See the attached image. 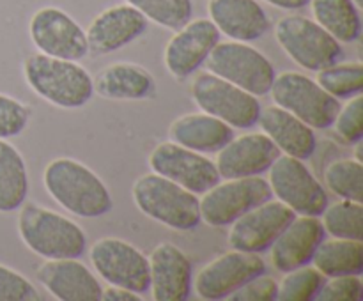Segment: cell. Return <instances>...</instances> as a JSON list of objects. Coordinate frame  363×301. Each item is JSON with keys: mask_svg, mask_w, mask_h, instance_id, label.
Here are the masks:
<instances>
[{"mask_svg": "<svg viewBox=\"0 0 363 301\" xmlns=\"http://www.w3.org/2000/svg\"><path fill=\"white\" fill-rule=\"evenodd\" d=\"M43 183L50 197L82 218L103 216L112 209V195L89 166L73 158H57L46 165Z\"/></svg>", "mask_w": 363, "mask_h": 301, "instance_id": "6da1fadb", "label": "cell"}, {"mask_svg": "<svg viewBox=\"0 0 363 301\" xmlns=\"http://www.w3.org/2000/svg\"><path fill=\"white\" fill-rule=\"evenodd\" d=\"M28 87L60 108H80L94 94L92 78L77 60L34 53L23 62Z\"/></svg>", "mask_w": 363, "mask_h": 301, "instance_id": "7a4b0ae2", "label": "cell"}, {"mask_svg": "<svg viewBox=\"0 0 363 301\" xmlns=\"http://www.w3.org/2000/svg\"><path fill=\"white\" fill-rule=\"evenodd\" d=\"M18 232L28 250L45 259H78L87 246L80 225L34 202L25 200L20 205Z\"/></svg>", "mask_w": 363, "mask_h": 301, "instance_id": "3957f363", "label": "cell"}, {"mask_svg": "<svg viewBox=\"0 0 363 301\" xmlns=\"http://www.w3.org/2000/svg\"><path fill=\"white\" fill-rule=\"evenodd\" d=\"M133 200L149 218L176 230H191L201 223L199 197L181 184L151 172L133 184Z\"/></svg>", "mask_w": 363, "mask_h": 301, "instance_id": "277c9868", "label": "cell"}, {"mask_svg": "<svg viewBox=\"0 0 363 301\" xmlns=\"http://www.w3.org/2000/svg\"><path fill=\"white\" fill-rule=\"evenodd\" d=\"M273 101L286 108L312 130H326L335 120L340 108L339 99L325 91L315 80L298 71L275 74L272 89Z\"/></svg>", "mask_w": 363, "mask_h": 301, "instance_id": "5b68a950", "label": "cell"}, {"mask_svg": "<svg viewBox=\"0 0 363 301\" xmlns=\"http://www.w3.org/2000/svg\"><path fill=\"white\" fill-rule=\"evenodd\" d=\"M275 38L284 52L308 71H319L339 62L342 46L315 20L301 14L280 18L275 25Z\"/></svg>", "mask_w": 363, "mask_h": 301, "instance_id": "8992f818", "label": "cell"}, {"mask_svg": "<svg viewBox=\"0 0 363 301\" xmlns=\"http://www.w3.org/2000/svg\"><path fill=\"white\" fill-rule=\"evenodd\" d=\"M206 60L209 73L254 96L268 94L275 80L273 64L247 42L218 41Z\"/></svg>", "mask_w": 363, "mask_h": 301, "instance_id": "52a82bcc", "label": "cell"}, {"mask_svg": "<svg viewBox=\"0 0 363 301\" xmlns=\"http://www.w3.org/2000/svg\"><path fill=\"white\" fill-rule=\"evenodd\" d=\"M191 94L202 112L223 120L238 130H248L257 124L261 103L257 96L213 73H201L194 78Z\"/></svg>", "mask_w": 363, "mask_h": 301, "instance_id": "ba28073f", "label": "cell"}, {"mask_svg": "<svg viewBox=\"0 0 363 301\" xmlns=\"http://www.w3.org/2000/svg\"><path fill=\"white\" fill-rule=\"evenodd\" d=\"M268 183L272 193L296 215L321 216L328 205V193L303 159L279 154L269 166Z\"/></svg>", "mask_w": 363, "mask_h": 301, "instance_id": "9c48e42d", "label": "cell"}, {"mask_svg": "<svg viewBox=\"0 0 363 301\" xmlns=\"http://www.w3.org/2000/svg\"><path fill=\"white\" fill-rule=\"evenodd\" d=\"M273 197L272 188L261 176L236 177L216 183L204 191L201 204V220L211 227L230 225L255 205Z\"/></svg>", "mask_w": 363, "mask_h": 301, "instance_id": "30bf717a", "label": "cell"}, {"mask_svg": "<svg viewBox=\"0 0 363 301\" xmlns=\"http://www.w3.org/2000/svg\"><path fill=\"white\" fill-rule=\"evenodd\" d=\"M92 266L110 285L133 293L149 290V261L137 246L119 237H101L91 246Z\"/></svg>", "mask_w": 363, "mask_h": 301, "instance_id": "8fae6325", "label": "cell"}, {"mask_svg": "<svg viewBox=\"0 0 363 301\" xmlns=\"http://www.w3.org/2000/svg\"><path fill=\"white\" fill-rule=\"evenodd\" d=\"M149 165L152 172L181 184L195 195L204 193L222 179L215 161L172 140L162 142L152 149Z\"/></svg>", "mask_w": 363, "mask_h": 301, "instance_id": "7c38bea8", "label": "cell"}, {"mask_svg": "<svg viewBox=\"0 0 363 301\" xmlns=\"http://www.w3.org/2000/svg\"><path fill=\"white\" fill-rule=\"evenodd\" d=\"M262 273H266V264L261 255L230 250L204 266L195 276L194 287L202 300H227L243 283Z\"/></svg>", "mask_w": 363, "mask_h": 301, "instance_id": "4fadbf2b", "label": "cell"}, {"mask_svg": "<svg viewBox=\"0 0 363 301\" xmlns=\"http://www.w3.org/2000/svg\"><path fill=\"white\" fill-rule=\"evenodd\" d=\"M35 48L46 55L67 60H80L89 53L85 30L59 7L35 11L28 23Z\"/></svg>", "mask_w": 363, "mask_h": 301, "instance_id": "5bb4252c", "label": "cell"}, {"mask_svg": "<svg viewBox=\"0 0 363 301\" xmlns=\"http://www.w3.org/2000/svg\"><path fill=\"white\" fill-rule=\"evenodd\" d=\"M294 216L296 212L293 209L287 208L280 200L273 202L269 198L230 223V248L250 251V254H261V251L269 250Z\"/></svg>", "mask_w": 363, "mask_h": 301, "instance_id": "9a60e30c", "label": "cell"}, {"mask_svg": "<svg viewBox=\"0 0 363 301\" xmlns=\"http://www.w3.org/2000/svg\"><path fill=\"white\" fill-rule=\"evenodd\" d=\"M220 30L208 18H197L184 23L165 46V66L177 80L188 78L202 66L216 42Z\"/></svg>", "mask_w": 363, "mask_h": 301, "instance_id": "2e32d148", "label": "cell"}, {"mask_svg": "<svg viewBox=\"0 0 363 301\" xmlns=\"http://www.w3.org/2000/svg\"><path fill=\"white\" fill-rule=\"evenodd\" d=\"M149 261V289L156 301H184L190 297L194 271L190 259L174 243H160Z\"/></svg>", "mask_w": 363, "mask_h": 301, "instance_id": "e0dca14e", "label": "cell"}, {"mask_svg": "<svg viewBox=\"0 0 363 301\" xmlns=\"http://www.w3.org/2000/svg\"><path fill=\"white\" fill-rule=\"evenodd\" d=\"M147 18L130 4H119L101 11L85 30L89 52L106 55L142 35L147 28Z\"/></svg>", "mask_w": 363, "mask_h": 301, "instance_id": "ac0fdd59", "label": "cell"}, {"mask_svg": "<svg viewBox=\"0 0 363 301\" xmlns=\"http://www.w3.org/2000/svg\"><path fill=\"white\" fill-rule=\"evenodd\" d=\"M279 147L264 133H247L233 137L216 156V170L223 179L261 176L272 166Z\"/></svg>", "mask_w": 363, "mask_h": 301, "instance_id": "d6986e66", "label": "cell"}, {"mask_svg": "<svg viewBox=\"0 0 363 301\" xmlns=\"http://www.w3.org/2000/svg\"><path fill=\"white\" fill-rule=\"evenodd\" d=\"M38 282L59 301H98L103 287L91 269L74 257L46 259L38 268Z\"/></svg>", "mask_w": 363, "mask_h": 301, "instance_id": "ffe728a7", "label": "cell"}, {"mask_svg": "<svg viewBox=\"0 0 363 301\" xmlns=\"http://www.w3.org/2000/svg\"><path fill=\"white\" fill-rule=\"evenodd\" d=\"M325 236V227L319 216H294L272 244L273 264L280 273L308 264Z\"/></svg>", "mask_w": 363, "mask_h": 301, "instance_id": "44dd1931", "label": "cell"}, {"mask_svg": "<svg viewBox=\"0 0 363 301\" xmlns=\"http://www.w3.org/2000/svg\"><path fill=\"white\" fill-rule=\"evenodd\" d=\"M209 20L233 41L250 42L268 32L269 18L257 0H209Z\"/></svg>", "mask_w": 363, "mask_h": 301, "instance_id": "7402d4cb", "label": "cell"}, {"mask_svg": "<svg viewBox=\"0 0 363 301\" xmlns=\"http://www.w3.org/2000/svg\"><path fill=\"white\" fill-rule=\"evenodd\" d=\"M257 123L284 154L298 159H308L314 154V130L282 106L272 105L264 110L261 108Z\"/></svg>", "mask_w": 363, "mask_h": 301, "instance_id": "603a6c76", "label": "cell"}, {"mask_svg": "<svg viewBox=\"0 0 363 301\" xmlns=\"http://www.w3.org/2000/svg\"><path fill=\"white\" fill-rule=\"evenodd\" d=\"M92 89L105 99H147L156 92V81L147 69L133 62H113L92 80Z\"/></svg>", "mask_w": 363, "mask_h": 301, "instance_id": "cb8c5ba5", "label": "cell"}, {"mask_svg": "<svg viewBox=\"0 0 363 301\" xmlns=\"http://www.w3.org/2000/svg\"><path fill=\"white\" fill-rule=\"evenodd\" d=\"M170 140L197 152H218L230 138L234 127L209 113H186L170 124Z\"/></svg>", "mask_w": 363, "mask_h": 301, "instance_id": "d4e9b609", "label": "cell"}, {"mask_svg": "<svg viewBox=\"0 0 363 301\" xmlns=\"http://www.w3.org/2000/svg\"><path fill=\"white\" fill-rule=\"evenodd\" d=\"M315 268L330 278L340 275L363 273V241L332 237L323 239L312 255Z\"/></svg>", "mask_w": 363, "mask_h": 301, "instance_id": "484cf974", "label": "cell"}, {"mask_svg": "<svg viewBox=\"0 0 363 301\" xmlns=\"http://www.w3.org/2000/svg\"><path fill=\"white\" fill-rule=\"evenodd\" d=\"M28 176L23 156L0 138V212H13L27 200Z\"/></svg>", "mask_w": 363, "mask_h": 301, "instance_id": "4316f807", "label": "cell"}, {"mask_svg": "<svg viewBox=\"0 0 363 301\" xmlns=\"http://www.w3.org/2000/svg\"><path fill=\"white\" fill-rule=\"evenodd\" d=\"M314 20L339 42H354L362 35L360 9L353 0H311Z\"/></svg>", "mask_w": 363, "mask_h": 301, "instance_id": "83f0119b", "label": "cell"}, {"mask_svg": "<svg viewBox=\"0 0 363 301\" xmlns=\"http://www.w3.org/2000/svg\"><path fill=\"white\" fill-rule=\"evenodd\" d=\"M321 215L326 234L333 237H344V239L363 241L362 202L342 198L335 204L326 205Z\"/></svg>", "mask_w": 363, "mask_h": 301, "instance_id": "f1b7e54d", "label": "cell"}, {"mask_svg": "<svg viewBox=\"0 0 363 301\" xmlns=\"http://www.w3.org/2000/svg\"><path fill=\"white\" fill-rule=\"evenodd\" d=\"M325 184L337 197L363 200V166L357 158H344L330 163L325 170Z\"/></svg>", "mask_w": 363, "mask_h": 301, "instance_id": "f546056e", "label": "cell"}, {"mask_svg": "<svg viewBox=\"0 0 363 301\" xmlns=\"http://www.w3.org/2000/svg\"><path fill=\"white\" fill-rule=\"evenodd\" d=\"M318 81L333 98H353L363 91V66L362 62L332 64L315 71Z\"/></svg>", "mask_w": 363, "mask_h": 301, "instance_id": "4dcf8cb0", "label": "cell"}, {"mask_svg": "<svg viewBox=\"0 0 363 301\" xmlns=\"http://www.w3.org/2000/svg\"><path fill=\"white\" fill-rule=\"evenodd\" d=\"M326 276L315 266H300L291 269L277 289V300L280 301H312L318 297Z\"/></svg>", "mask_w": 363, "mask_h": 301, "instance_id": "1f68e13d", "label": "cell"}, {"mask_svg": "<svg viewBox=\"0 0 363 301\" xmlns=\"http://www.w3.org/2000/svg\"><path fill=\"white\" fill-rule=\"evenodd\" d=\"M126 2L140 11L147 20L170 30H179L191 20L194 13L191 0H126Z\"/></svg>", "mask_w": 363, "mask_h": 301, "instance_id": "d6a6232c", "label": "cell"}, {"mask_svg": "<svg viewBox=\"0 0 363 301\" xmlns=\"http://www.w3.org/2000/svg\"><path fill=\"white\" fill-rule=\"evenodd\" d=\"M332 126L346 144H358L363 137V98L362 94L350 98L346 106H340Z\"/></svg>", "mask_w": 363, "mask_h": 301, "instance_id": "836d02e7", "label": "cell"}, {"mask_svg": "<svg viewBox=\"0 0 363 301\" xmlns=\"http://www.w3.org/2000/svg\"><path fill=\"white\" fill-rule=\"evenodd\" d=\"M34 283L21 273L0 264V301H39Z\"/></svg>", "mask_w": 363, "mask_h": 301, "instance_id": "e575fe53", "label": "cell"}, {"mask_svg": "<svg viewBox=\"0 0 363 301\" xmlns=\"http://www.w3.org/2000/svg\"><path fill=\"white\" fill-rule=\"evenodd\" d=\"M30 110L18 99L0 92V138L18 137L27 127Z\"/></svg>", "mask_w": 363, "mask_h": 301, "instance_id": "d590c367", "label": "cell"}, {"mask_svg": "<svg viewBox=\"0 0 363 301\" xmlns=\"http://www.w3.org/2000/svg\"><path fill=\"white\" fill-rule=\"evenodd\" d=\"M363 297V283L360 275L330 276L319 290L318 301H360Z\"/></svg>", "mask_w": 363, "mask_h": 301, "instance_id": "8d00e7d4", "label": "cell"}, {"mask_svg": "<svg viewBox=\"0 0 363 301\" xmlns=\"http://www.w3.org/2000/svg\"><path fill=\"white\" fill-rule=\"evenodd\" d=\"M279 283L272 276H264V273L234 290L227 300L230 301H275Z\"/></svg>", "mask_w": 363, "mask_h": 301, "instance_id": "74e56055", "label": "cell"}, {"mask_svg": "<svg viewBox=\"0 0 363 301\" xmlns=\"http://www.w3.org/2000/svg\"><path fill=\"white\" fill-rule=\"evenodd\" d=\"M101 300L105 301H142V296L138 293H133L124 287L110 285L108 289H103Z\"/></svg>", "mask_w": 363, "mask_h": 301, "instance_id": "f35d334b", "label": "cell"}, {"mask_svg": "<svg viewBox=\"0 0 363 301\" xmlns=\"http://www.w3.org/2000/svg\"><path fill=\"white\" fill-rule=\"evenodd\" d=\"M264 2L272 4V6L280 7V9H301L307 6L311 0H264Z\"/></svg>", "mask_w": 363, "mask_h": 301, "instance_id": "ab89813d", "label": "cell"}, {"mask_svg": "<svg viewBox=\"0 0 363 301\" xmlns=\"http://www.w3.org/2000/svg\"><path fill=\"white\" fill-rule=\"evenodd\" d=\"M353 4L358 7V9H362V0H353Z\"/></svg>", "mask_w": 363, "mask_h": 301, "instance_id": "60d3db41", "label": "cell"}]
</instances>
